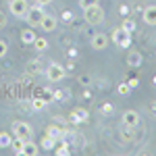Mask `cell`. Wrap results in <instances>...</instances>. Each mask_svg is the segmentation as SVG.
Wrapping results in <instances>:
<instances>
[{"mask_svg":"<svg viewBox=\"0 0 156 156\" xmlns=\"http://www.w3.org/2000/svg\"><path fill=\"white\" fill-rule=\"evenodd\" d=\"M83 19H85V23H90V25H100L104 21V11H102V6H100V4H92V6L83 9Z\"/></svg>","mask_w":156,"mask_h":156,"instance_id":"obj_1","label":"cell"},{"mask_svg":"<svg viewBox=\"0 0 156 156\" xmlns=\"http://www.w3.org/2000/svg\"><path fill=\"white\" fill-rule=\"evenodd\" d=\"M110 40H112V44H117L119 48H129V46H131V34L125 31L123 27H115L112 34H110Z\"/></svg>","mask_w":156,"mask_h":156,"instance_id":"obj_2","label":"cell"},{"mask_svg":"<svg viewBox=\"0 0 156 156\" xmlns=\"http://www.w3.org/2000/svg\"><path fill=\"white\" fill-rule=\"evenodd\" d=\"M11 127H12V135H15V137L29 140V137L34 135V127H31L29 123H25V121H15Z\"/></svg>","mask_w":156,"mask_h":156,"instance_id":"obj_3","label":"cell"},{"mask_svg":"<svg viewBox=\"0 0 156 156\" xmlns=\"http://www.w3.org/2000/svg\"><path fill=\"white\" fill-rule=\"evenodd\" d=\"M44 6H40V4H36L34 9H29L27 11V15H25V19H27V23H29V27H40V23H42V19H44Z\"/></svg>","mask_w":156,"mask_h":156,"instance_id":"obj_4","label":"cell"},{"mask_svg":"<svg viewBox=\"0 0 156 156\" xmlns=\"http://www.w3.org/2000/svg\"><path fill=\"white\" fill-rule=\"evenodd\" d=\"M9 11H11V15H15L17 19H25V15L29 11V2H27V0H11V2H9Z\"/></svg>","mask_w":156,"mask_h":156,"instance_id":"obj_5","label":"cell"},{"mask_svg":"<svg viewBox=\"0 0 156 156\" xmlns=\"http://www.w3.org/2000/svg\"><path fill=\"white\" fill-rule=\"evenodd\" d=\"M65 75H67V71H65V67L58 65V62H50L48 69H46V77H48L52 83H56V81H60V79H65Z\"/></svg>","mask_w":156,"mask_h":156,"instance_id":"obj_6","label":"cell"},{"mask_svg":"<svg viewBox=\"0 0 156 156\" xmlns=\"http://www.w3.org/2000/svg\"><path fill=\"white\" fill-rule=\"evenodd\" d=\"M121 123H123V125L137 127V125H140V112H137V110H133V108L125 110V112H123V119H121Z\"/></svg>","mask_w":156,"mask_h":156,"instance_id":"obj_7","label":"cell"},{"mask_svg":"<svg viewBox=\"0 0 156 156\" xmlns=\"http://www.w3.org/2000/svg\"><path fill=\"white\" fill-rule=\"evenodd\" d=\"M87 110L85 108H75L71 115H69V123H73V125H79V123H85L87 121Z\"/></svg>","mask_w":156,"mask_h":156,"instance_id":"obj_8","label":"cell"},{"mask_svg":"<svg viewBox=\"0 0 156 156\" xmlns=\"http://www.w3.org/2000/svg\"><path fill=\"white\" fill-rule=\"evenodd\" d=\"M90 44H92L94 50H104L108 46V36L106 34H96V36H92Z\"/></svg>","mask_w":156,"mask_h":156,"instance_id":"obj_9","label":"cell"},{"mask_svg":"<svg viewBox=\"0 0 156 156\" xmlns=\"http://www.w3.org/2000/svg\"><path fill=\"white\" fill-rule=\"evenodd\" d=\"M142 17H144L146 25H156V4H150L142 11Z\"/></svg>","mask_w":156,"mask_h":156,"instance_id":"obj_10","label":"cell"},{"mask_svg":"<svg viewBox=\"0 0 156 156\" xmlns=\"http://www.w3.org/2000/svg\"><path fill=\"white\" fill-rule=\"evenodd\" d=\"M56 17L54 15H44V19H42V23H40V27L44 29V31H54L56 29Z\"/></svg>","mask_w":156,"mask_h":156,"instance_id":"obj_11","label":"cell"},{"mask_svg":"<svg viewBox=\"0 0 156 156\" xmlns=\"http://www.w3.org/2000/svg\"><path fill=\"white\" fill-rule=\"evenodd\" d=\"M37 152H40V146L34 144V142H31V137L23 142V152H21L23 156H36Z\"/></svg>","mask_w":156,"mask_h":156,"instance_id":"obj_12","label":"cell"},{"mask_svg":"<svg viewBox=\"0 0 156 156\" xmlns=\"http://www.w3.org/2000/svg\"><path fill=\"white\" fill-rule=\"evenodd\" d=\"M133 137H135V127L123 125V127H121V140H123V142H133Z\"/></svg>","mask_w":156,"mask_h":156,"instance_id":"obj_13","label":"cell"},{"mask_svg":"<svg viewBox=\"0 0 156 156\" xmlns=\"http://www.w3.org/2000/svg\"><path fill=\"white\" fill-rule=\"evenodd\" d=\"M127 65H129V67H135V69L142 67V54H140L137 50H131V52L127 54Z\"/></svg>","mask_w":156,"mask_h":156,"instance_id":"obj_14","label":"cell"},{"mask_svg":"<svg viewBox=\"0 0 156 156\" xmlns=\"http://www.w3.org/2000/svg\"><path fill=\"white\" fill-rule=\"evenodd\" d=\"M36 31H34V27H27V29H23L21 31V42L23 44H34V40H36Z\"/></svg>","mask_w":156,"mask_h":156,"instance_id":"obj_15","label":"cell"},{"mask_svg":"<svg viewBox=\"0 0 156 156\" xmlns=\"http://www.w3.org/2000/svg\"><path fill=\"white\" fill-rule=\"evenodd\" d=\"M31 46H34V50H36V52H46L50 44H48V40H46V37H36Z\"/></svg>","mask_w":156,"mask_h":156,"instance_id":"obj_16","label":"cell"},{"mask_svg":"<svg viewBox=\"0 0 156 156\" xmlns=\"http://www.w3.org/2000/svg\"><path fill=\"white\" fill-rule=\"evenodd\" d=\"M40 146L44 148V150H54V146H56V137H52V135H44L42 137V142H40Z\"/></svg>","mask_w":156,"mask_h":156,"instance_id":"obj_17","label":"cell"},{"mask_svg":"<svg viewBox=\"0 0 156 156\" xmlns=\"http://www.w3.org/2000/svg\"><path fill=\"white\" fill-rule=\"evenodd\" d=\"M46 133L52 135V137H56V140H60L67 131H65V129H60V127H56V125H48V127H46Z\"/></svg>","mask_w":156,"mask_h":156,"instance_id":"obj_18","label":"cell"},{"mask_svg":"<svg viewBox=\"0 0 156 156\" xmlns=\"http://www.w3.org/2000/svg\"><path fill=\"white\" fill-rule=\"evenodd\" d=\"M46 104H48V102H46V100H44L42 96H36L34 100H31V108H34L36 112H40V110H44V108H46Z\"/></svg>","mask_w":156,"mask_h":156,"instance_id":"obj_19","label":"cell"},{"mask_svg":"<svg viewBox=\"0 0 156 156\" xmlns=\"http://www.w3.org/2000/svg\"><path fill=\"white\" fill-rule=\"evenodd\" d=\"M23 142L25 140H21V137H15V140L11 142V148H12L15 154H21V152H23Z\"/></svg>","mask_w":156,"mask_h":156,"instance_id":"obj_20","label":"cell"},{"mask_svg":"<svg viewBox=\"0 0 156 156\" xmlns=\"http://www.w3.org/2000/svg\"><path fill=\"white\" fill-rule=\"evenodd\" d=\"M11 142H12L11 133H9V131H0V148H9Z\"/></svg>","mask_w":156,"mask_h":156,"instance_id":"obj_21","label":"cell"},{"mask_svg":"<svg viewBox=\"0 0 156 156\" xmlns=\"http://www.w3.org/2000/svg\"><path fill=\"white\" fill-rule=\"evenodd\" d=\"M121 27H123L125 31L133 34V31H135V21H133V19H129V17H125V19H123V23H121Z\"/></svg>","mask_w":156,"mask_h":156,"instance_id":"obj_22","label":"cell"},{"mask_svg":"<svg viewBox=\"0 0 156 156\" xmlns=\"http://www.w3.org/2000/svg\"><path fill=\"white\" fill-rule=\"evenodd\" d=\"M54 94V100H58V102H67L69 98H71V94L67 92V90H56V92H52Z\"/></svg>","mask_w":156,"mask_h":156,"instance_id":"obj_23","label":"cell"},{"mask_svg":"<svg viewBox=\"0 0 156 156\" xmlns=\"http://www.w3.org/2000/svg\"><path fill=\"white\" fill-rule=\"evenodd\" d=\"M117 92H119L121 96H129V94H131V87H129V83L125 81V83H119V85H117Z\"/></svg>","mask_w":156,"mask_h":156,"instance_id":"obj_24","label":"cell"},{"mask_svg":"<svg viewBox=\"0 0 156 156\" xmlns=\"http://www.w3.org/2000/svg\"><path fill=\"white\" fill-rule=\"evenodd\" d=\"M25 69H27V73H40L42 71V65H40V60H34V62H29Z\"/></svg>","mask_w":156,"mask_h":156,"instance_id":"obj_25","label":"cell"},{"mask_svg":"<svg viewBox=\"0 0 156 156\" xmlns=\"http://www.w3.org/2000/svg\"><path fill=\"white\" fill-rule=\"evenodd\" d=\"M100 112H102V115H112V112H115V106H112V104H110V102H104V104H102V106H100Z\"/></svg>","mask_w":156,"mask_h":156,"instance_id":"obj_26","label":"cell"},{"mask_svg":"<svg viewBox=\"0 0 156 156\" xmlns=\"http://www.w3.org/2000/svg\"><path fill=\"white\" fill-rule=\"evenodd\" d=\"M6 52H9V44H6L4 40H0V58H4Z\"/></svg>","mask_w":156,"mask_h":156,"instance_id":"obj_27","label":"cell"},{"mask_svg":"<svg viewBox=\"0 0 156 156\" xmlns=\"http://www.w3.org/2000/svg\"><path fill=\"white\" fill-rule=\"evenodd\" d=\"M60 19H62L65 23H69V21H73V12H71V11H62V15H60Z\"/></svg>","mask_w":156,"mask_h":156,"instance_id":"obj_28","label":"cell"},{"mask_svg":"<svg viewBox=\"0 0 156 156\" xmlns=\"http://www.w3.org/2000/svg\"><path fill=\"white\" fill-rule=\"evenodd\" d=\"M92 4H98V0H79V6H81V9H87V6H92Z\"/></svg>","mask_w":156,"mask_h":156,"instance_id":"obj_29","label":"cell"},{"mask_svg":"<svg viewBox=\"0 0 156 156\" xmlns=\"http://www.w3.org/2000/svg\"><path fill=\"white\" fill-rule=\"evenodd\" d=\"M119 12H121V15H123V17H127V15L131 12V9H129L127 4H121V6H119Z\"/></svg>","mask_w":156,"mask_h":156,"instance_id":"obj_30","label":"cell"},{"mask_svg":"<svg viewBox=\"0 0 156 156\" xmlns=\"http://www.w3.org/2000/svg\"><path fill=\"white\" fill-rule=\"evenodd\" d=\"M4 27H6V15L0 11V29H4Z\"/></svg>","mask_w":156,"mask_h":156,"instance_id":"obj_31","label":"cell"},{"mask_svg":"<svg viewBox=\"0 0 156 156\" xmlns=\"http://www.w3.org/2000/svg\"><path fill=\"white\" fill-rule=\"evenodd\" d=\"M56 154H69V146H67V144H62V146L58 148V150H56Z\"/></svg>","mask_w":156,"mask_h":156,"instance_id":"obj_32","label":"cell"},{"mask_svg":"<svg viewBox=\"0 0 156 156\" xmlns=\"http://www.w3.org/2000/svg\"><path fill=\"white\" fill-rule=\"evenodd\" d=\"M127 83H129V87H137V85H140V79H129V81H127Z\"/></svg>","mask_w":156,"mask_h":156,"instance_id":"obj_33","label":"cell"},{"mask_svg":"<svg viewBox=\"0 0 156 156\" xmlns=\"http://www.w3.org/2000/svg\"><path fill=\"white\" fill-rule=\"evenodd\" d=\"M79 83H81V85H90V77H85V75H83V77H79Z\"/></svg>","mask_w":156,"mask_h":156,"instance_id":"obj_34","label":"cell"},{"mask_svg":"<svg viewBox=\"0 0 156 156\" xmlns=\"http://www.w3.org/2000/svg\"><path fill=\"white\" fill-rule=\"evenodd\" d=\"M52 0H36V4H40V6H48Z\"/></svg>","mask_w":156,"mask_h":156,"instance_id":"obj_35","label":"cell"},{"mask_svg":"<svg viewBox=\"0 0 156 156\" xmlns=\"http://www.w3.org/2000/svg\"><path fill=\"white\" fill-rule=\"evenodd\" d=\"M150 112L156 117V102H152V104H150Z\"/></svg>","mask_w":156,"mask_h":156,"instance_id":"obj_36","label":"cell"},{"mask_svg":"<svg viewBox=\"0 0 156 156\" xmlns=\"http://www.w3.org/2000/svg\"><path fill=\"white\" fill-rule=\"evenodd\" d=\"M69 56H71V58H75V56H77V50L71 48V50H69Z\"/></svg>","mask_w":156,"mask_h":156,"instance_id":"obj_37","label":"cell"},{"mask_svg":"<svg viewBox=\"0 0 156 156\" xmlns=\"http://www.w3.org/2000/svg\"><path fill=\"white\" fill-rule=\"evenodd\" d=\"M152 81H154V85H156V75H154V79H152Z\"/></svg>","mask_w":156,"mask_h":156,"instance_id":"obj_38","label":"cell"}]
</instances>
